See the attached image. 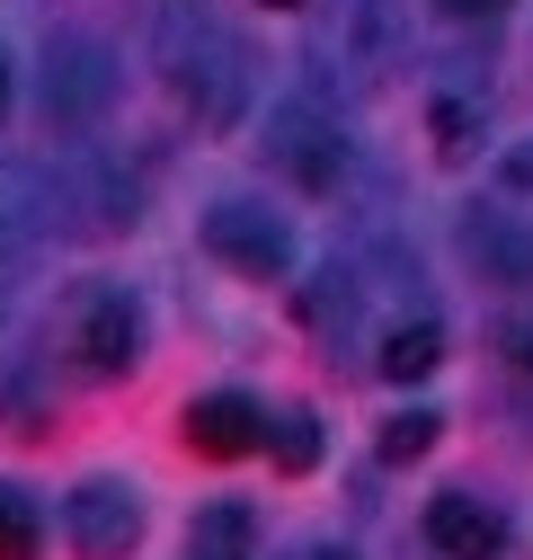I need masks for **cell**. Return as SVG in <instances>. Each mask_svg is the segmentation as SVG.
<instances>
[{"instance_id":"cell-1","label":"cell","mask_w":533,"mask_h":560,"mask_svg":"<svg viewBox=\"0 0 533 560\" xmlns=\"http://www.w3.org/2000/svg\"><path fill=\"white\" fill-rule=\"evenodd\" d=\"M266 161H276L294 187L329 196V187L347 178V133H339V116H329L311 90H294V98L266 107Z\"/></svg>"},{"instance_id":"cell-2","label":"cell","mask_w":533,"mask_h":560,"mask_svg":"<svg viewBox=\"0 0 533 560\" xmlns=\"http://www.w3.org/2000/svg\"><path fill=\"white\" fill-rule=\"evenodd\" d=\"M72 365L90 374V383H116V374H133V357H143V312H133V294L125 285H90L81 303H72Z\"/></svg>"},{"instance_id":"cell-3","label":"cell","mask_w":533,"mask_h":560,"mask_svg":"<svg viewBox=\"0 0 533 560\" xmlns=\"http://www.w3.org/2000/svg\"><path fill=\"white\" fill-rule=\"evenodd\" d=\"M116 98V54L98 36H54L45 45V125H98Z\"/></svg>"},{"instance_id":"cell-4","label":"cell","mask_w":533,"mask_h":560,"mask_svg":"<svg viewBox=\"0 0 533 560\" xmlns=\"http://www.w3.org/2000/svg\"><path fill=\"white\" fill-rule=\"evenodd\" d=\"M205 249L240 276H285L294 267V232L276 205H258V196H223L214 214H205Z\"/></svg>"},{"instance_id":"cell-5","label":"cell","mask_w":533,"mask_h":560,"mask_svg":"<svg viewBox=\"0 0 533 560\" xmlns=\"http://www.w3.org/2000/svg\"><path fill=\"white\" fill-rule=\"evenodd\" d=\"M62 534H72L81 560H125L143 542V499H133V480H81L72 499H62Z\"/></svg>"},{"instance_id":"cell-6","label":"cell","mask_w":533,"mask_h":560,"mask_svg":"<svg viewBox=\"0 0 533 560\" xmlns=\"http://www.w3.org/2000/svg\"><path fill=\"white\" fill-rule=\"evenodd\" d=\"M462 249L489 285H533V214H516V205H481L462 223Z\"/></svg>"},{"instance_id":"cell-7","label":"cell","mask_w":533,"mask_h":560,"mask_svg":"<svg viewBox=\"0 0 533 560\" xmlns=\"http://www.w3.org/2000/svg\"><path fill=\"white\" fill-rule=\"evenodd\" d=\"M187 445L214 454V463H240V454L266 445V409H258L249 392H205V400L187 409Z\"/></svg>"},{"instance_id":"cell-8","label":"cell","mask_w":533,"mask_h":560,"mask_svg":"<svg viewBox=\"0 0 533 560\" xmlns=\"http://www.w3.org/2000/svg\"><path fill=\"white\" fill-rule=\"evenodd\" d=\"M427 542L445 560H498L507 551V516L489 499H472V489H445V499L427 508Z\"/></svg>"},{"instance_id":"cell-9","label":"cell","mask_w":533,"mask_h":560,"mask_svg":"<svg viewBox=\"0 0 533 560\" xmlns=\"http://www.w3.org/2000/svg\"><path fill=\"white\" fill-rule=\"evenodd\" d=\"M187 560H258V508L249 499H214L187 525Z\"/></svg>"},{"instance_id":"cell-10","label":"cell","mask_w":533,"mask_h":560,"mask_svg":"<svg viewBox=\"0 0 533 560\" xmlns=\"http://www.w3.org/2000/svg\"><path fill=\"white\" fill-rule=\"evenodd\" d=\"M36 232H45V187L0 161V258H27Z\"/></svg>"},{"instance_id":"cell-11","label":"cell","mask_w":533,"mask_h":560,"mask_svg":"<svg viewBox=\"0 0 533 560\" xmlns=\"http://www.w3.org/2000/svg\"><path fill=\"white\" fill-rule=\"evenodd\" d=\"M391 383H427L436 365H445V329L436 320H400L391 338H382V357H374Z\"/></svg>"},{"instance_id":"cell-12","label":"cell","mask_w":533,"mask_h":560,"mask_svg":"<svg viewBox=\"0 0 533 560\" xmlns=\"http://www.w3.org/2000/svg\"><path fill=\"white\" fill-rule=\"evenodd\" d=\"M36 551H45V516H36V499L0 480V560H36Z\"/></svg>"},{"instance_id":"cell-13","label":"cell","mask_w":533,"mask_h":560,"mask_svg":"<svg viewBox=\"0 0 533 560\" xmlns=\"http://www.w3.org/2000/svg\"><path fill=\"white\" fill-rule=\"evenodd\" d=\"M266 454H276V471H311L320 463V418L311 409H285L276 428H266Z\"/></svg>"},{"instance_id":"cell-14","label":"cell","mask_w":533,"mask_h":560,"mask_svg":"<svg viewBox=\"0 0 533 560\" xmlns=\"http://www.w3.org/2000/svg\"><path fill=\"white\" fill-rule=\"evenodd\" d=\"M436 428H445L436 409H400V418H382V463H418V454L436 445Z\"/></svg>"},{"instance_id":"cell-15","label":"cell","mask_w":533,"mask_h":560,"mask_svg":"<svg viewBox=\"0 0 533 560\" xmlns=\"http://www.w3.org/2000/svg\"><path fill=\"white\" fill-rule=\"evenodd\" d=\"M427 133H436V152L462 161V152L481 143V107H472V98H436V107H427Z\"/></svg>"},{"instance_id":"cell-16","label":"cell","mask_w":533,"mask_h":560,"mask_svg":"<svg viewBox=\"0 0 533 560\" xmlns=\"http://www.w3.org/2000/svg\"><path fill=\"white\" fill-rule=\"evenodd\" d=\"M498 347H507V365L533 383V320H507V329H498Z\"/></svg>"},{"instance_id":"cell-17","label":"cell","mask_w":533,"mask_h":560,"mask_svg":"<svg viewBox=\"0 0 533 560\" xmlns=\"http://www.w3.org/2000/svg\"><path fill=\"white\" fill-rule=\"evenodd\" d=\"M507 187H533V143H524V152H507Z\"/></svg>"},{"instance_id":"cell-18","label":"cell","mask_w":533,"mask_h":560,"mask_svg":"<svg viewBox=\"0 0 533 560\" xmlns=\"http://www.w3.org/2000/svg\"><path fill=\"white\" fill-rule=\"evenodd\" d=\"M294 560H356V551H347V542H303Z\"/></svg>"},{"instance_id":"cell-19","label":"cell","mask_w":533,"mask_h":560,"mask_svg":"<svg viewBox=\"0 0 533 560\" xmlns=\"http://www.w3.org/2000/svg\"><path fill=\"white\" fill-rule=\"evenodd\" d=\"M0 116H10V54H0Z\"/></svg>"},{"instance_id":"cell-20","label":"cell","mask_w":533,"mask_h":560,"mask_svg":"<svg viewBox=\"0 0 533 560\" xmlns=\"http://www.w3.org/2000/svg\"><path fill=\"white\" fill-rule=\"evenodd\" d=\"M445 10H507V0H445Z\"/></svg>"},{"instance_id":"cell-21","label":"cell","mask_w":533,"mask_h":560,"mask_svg":"<svg viewBox=\"0 0 533 560\" xmlns=\"http://www.w3.org/2000/svg\"><path fill=\"white\" fill-rule=\"evenodd\" d=\"M266 10H303V0H266Z\"/></svg>"}]
</instances>
